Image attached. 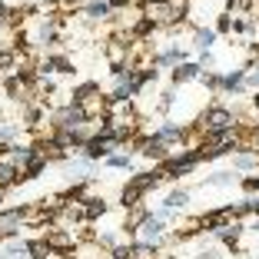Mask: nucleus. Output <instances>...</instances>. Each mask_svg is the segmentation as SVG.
Here are the masks:
<instances>
[{"label":"nucleus","mask_w":259,"mask_h":259,"mask_svg":"<svg viewBox=\"0 0 259 259\" xmlns=\"http://www.w3.org/2000/svg\"><path fill=\"white\" fill-rule=\"evenodd\" d=\"M160 180H163L160 169H150V173H137L126 186H123V206H137L140 199H143L146 193L153 190V186L160 183Z\"/></svg>","instance_id":"f257e3e1"},{"label":"nucleus","mask_w":259,"mask_h":259,"mask_svg":"<svg viewBox=\"0 0 259 259\" xmlns=\"http://www.w3.org/2000/svg\"><path fill=\"white\" fill-rule=\"evenodd\" d=\"M199 163H203L199 150H186V153H180V156H166V160H163V169H160V173H163V176H169V180H180V176L193 173Z\"/></svg>","instance_id":"f03ea898"},{"label":"nucleus","mask_w":259,"mask_h":259,"mask_svg":"<svg viewBox=\"0 0 259 259\" xmlns=\"http://www.w3.org/2000/svg\"><path fill=\"white\" fill-rule=\"evenodd\" d=\"M233 126H236V113H233L229 107H220V103H216V107H209L203 116H199V130H203V133H216V130H233Z\"/></svg>","instance_id":"7ed1b4c3"},{"label":"nucleus","mask_w":259,"mask_h":259,"mask_svg":"<svg viewBox=\"0 0 259 259\" xmlns=\"http://www.w3.org/2000/svg\"><path fill=\"white\" fill-rule=\"evenodd\" d=\"M54 123H57V130H76V126H87V113L76 103H70V107H63V110H57L54 113Z\"/></svg>","instance_id":"20e7f679"},{"label":"nucleus","mask_w":259,"mask_h":259,"mask_svg":"<svg viewBox=\"0 0 259 259\" xmlns=\"http://www.w3.org/2000/svg\"><path fill=\"white\" fill-rule=\"evenodd\" d=\"M153 137L160 140V143H166V146H176V143H183V137H186V126H180V123H163Z\"/></svg>","instance_id":"39448f33"},{"label":"nucleus","mask_w":259,"mask_h":259,"mask_svg":"<svg viewBox=\"0 0 259 259\" xmlns=\"http://www.w3.org/2000/svg\"><path fill=\"white\" fill-rule=\"evenodd\" d=\"M199 73H203V70H199V63L183 60V63H176V67H173V83L176 87H180V83H190V80H196Z\"/></svg>","instance_id":"423d86ee"},{"label":"nucleus","mask_w":259,"mask_h":259,"mask_svg":"<svg viewBox=\"0 0 259 259\" xmlns=\"http://www.w3.org/2000/svg\"><path fill=\"white\" fill-rule=\"evenodd\" d=\"M140 150H143V156H146V160H160V163L169 156V146H166V143H160L156 137H146Z\"/></svg>","instance_id":"0eeeda50"},{"label":"nucleus","mask_w":259,"mask_h":259,"mask_svg":"<svg viewBox=\"0 0 259 259\" xmlns=\"http://www.w3.org/2000/svg\"><path fill=\"white\" fill-rule=\"evenodd\" d=\"M243 76H246V67H239V70H233V73L220 76V90L223 93H243L246 90V87H243Z\"/></svg>","instance_id":"6e6552de"},{"label":"nucleus","mask_w":259,"mask_h":259,"mask_svg":"<svg viewBox=\"0 0 259 259\" xmlns=\"http://www.w3.org/2000/svg\"><path fill=\"white\" fill-rule=\"evenodd\" d=\"M259 166V153L252 150H236V156H233V169L236 173H249V169Z\"/></svg>","instance_id":"1a4fd4ad"},{"label":"nucleus","mask_w":259,"mask_h":259,"mask_svg":"<svg viewBox=\"0 0 259 259\" xmlns=\"http://www.w3.org/2000/svg\"><path fill=\"white\" fill-rule=\"evenodd\" d=\"M216 236H220L226 246H236V243H239V236H243V223H236V220L223 223V226L216 229Z\"/></svg>","instance_id":"9d476101"},{"label":"nucleus","mask_w":259,"mask_h":259,"mask_svg":"<svg viewBox=\"0 0 259 259\" xmlns=\"http://www.w3.org/2000/svg\"><path fill=\"white\" fill-rule=\"evenodd\" d=\"M183 60H186V50H183V47H169V50H163V54L156 57L153 63H156V67H176V63H183Z\"/></svg>","instance_id":"9b49d317"},{"label":"nucleus","mask_w":259,"mask_h":259,"mask_svg":"<svg viewBox=\"0 0 259 259\" xmlns=\"http://www.w3.org/2000/svg\"><path fill=\"white\" fill-rule=\"evenodd\" d=\"M83 14H87V17H93V20H103V17L113 14V7H110L107 0H90V4L83 7Z\"/></svg>","instance_id":"f8f14e48"},{"label":"nucleus","mask_w":259,"mask_h":259,"mask_svg":"<svg viewBox=\"0 0 259 259\" xmlns=\"http://www.w3.org/2000/svg\"><path fill=\"white\" fill-rule=\"evenodd\" d=\"M236 180H239L236 169H223V173L206 176V186H229V183H236Z\"/></svg>","instance_id":"ddd939ff"},{"label":"nucleus","mask_w":259,"mask_h":259,"mask_svg":"<svg viewBox=\"0 0 259 259\" xmlns=\"http://www.w3.org/2000/svg\"><path fill=\"white\" fill-rule=\"evenodd\" d=\"M107 213V203L97 196H87V206H83V220H97V216Z\"/></svg>","instance_id":"4468645a"},{"label":"nucleus","mask_w":259,"mask_h":259,"mask_svg":"<svg viewBox=\"0 0 259 259\" xmlns=\"http://www.w3.org/2000/svg\"><path fill=\"white\" fill-rule=\"evenodd\" d=\"M193 44H196L199 50H209V47L216 44V30H209V27H199V30L193 33Z\"/></svg>","instance_id":"2eb2a0df"},{"label":"nucleus","mask_w":259,"mask_h":259,"mask_svg":"<svg viewBox=\"0 0 259 259\" xmlns=\"http://www.w3.org/2000/svg\"><path fill=\"white\" fill-rule=\"evenodd\" d=\"M186 203H190V193L186 190H173L166 199H163V206H169V209H183Z\"/></svg>","instance_id":"dca6fc26"},{"label":"nucleus","mask_w":259,"mask_h":259,"mask_svg":"<svg viewBox=\"0 0 259 259\" xmlns=\"http://www.w3.org/2000/svg\"><path fill=\"white\" fill-rule=\"evenodd\" d=\"M107 166H113V169H133V160H130V153H110L107 156Z\"/></svg>","instance_id":"f3484780"},{"label":"nucleus","mask_w":259,"mask_h":259,"mask_svg":"<svg viewBox=\"0 0 259 259\" xmlns=\"http://www.w3.org/2000/svg\"><path fill=\"white\" fill-rule=\"evenodd\" d=\"M239 183H243V193H246V196H256V193H259V176H243Z\"/></svg>","instance_id":"a211bd4d"},{"label":"nucleus","mask_w":259,"mask_h":259,"mask_svg":"<svg viewBox=\"0 0 259 259\" xmlns=\"http://www.w3.org/2000/svg\"><path fill=\"white\" fill-rule=\"evenodd\" d=\"M113 259H137V246H113Z\"/></svg>","instance_id":"6ab92c4d"},{"label":"nucleus","mask_w":259,"mask_h":259,"mask_svg":"<svg viewBox=\"0 0 259 259\" xmlns=\"http://www.w3.org/2000/svg\"><path fill=\"white\" fill-rule=\"evenodd\" d=\"M196 80H203L206 90H220V73H199Z\"/></svg>","instance_id":"aec40b11"},{"label":"nucleus","mask_w":259,"mask_h":259,"mask_svg":"<svg viewBox=\"0 0 259 259\" xmlns=\"http://www.w3.org/2000/svg\"><path fill=\"white\" fill-rule=\"evenodd\" d=\"M243 87H249V90H259V70H246Z\"/></svg>","instance_id":"412c9836"},{"label":"nucleus","mask_w":259,"mask_h":259,"mask_svg":"<svg viewBox=\"0 0 259 259\" xmlns=\"http://www.w3.org/2000/svg\"><path fill=\"white\" fill-rule=\"evenodd\" d=\"M196 63H199V70H203V67H206V70H209V67H213V63H216V57H213V50H199V60H196Z\"/></svg>","instance_id":"4be33fe9"},{"label":"nucleus","mask_w":259,"mask_h":259,"mask_svg":"<svg viewBox=\"0 0 259 259\" xmlns=\"http://www.w3.org/2000/svg\"><path fill=\"white\" fill-rule=\"evenodd\" d=\"M173 100H176V93H173V90H166V93H163V97H160V113H169Z\"/></svg>","instance_id":"5701e85b"},{"label":"nucleus","mask_w":259,"mask_h":259,"mask_svg":"<svg viewBox=\"0 0 259 259\" xmlns=\"http://www.w3.org/2000/svg\"><path fill=\"white\" fill-rule=\"evenodd\" d=\"M146 10H153V7H166V4H173V0H140Z\"/></svg>","instance_id":"b1692460"},{"label":"nucleus","mask_w":259,"mask_h":259,"mask_svg":"<svg viewBox=\"0 0 259 259\" xmlns=\"http://www.w3.org/2000/svg\"><path fill=\"white\" fill-rule=\"evenodd\" d=\"M226 30H229V14H223L220 23H216V33H226Z\"/></svg>","instance_id":"393cba45"},{"label":"nucleus","mask_w":259,"mask_h":259,"mask_svg":"<svg viewBox=\"0 0 259 259\" xmlns=\"http://www.w3.org/2000/svg\"><path fill=\"white\" fill-rule=\"evenodd\" d=\"M107 4H110V7H113V10H123V7H130L133 0H107Z\"/></svg>","instance_id":"a878e982"},{"label":"nucleus","mask_w":259,"mask_h":259,"mask_svg":"<svg viewBox=\"0 0 259 259\" xmlns=\"http://www.w3.org/2000/svg\"><path fill=\"white\" fill-rule=\"evenodd\" d=\"M7 259H27V252H17V256H7Z\"/></svg>","instance_id":"bb28decb"},{"label":"nucleus","mask_w":259,"mask_h":259,"mask_svg":"<svg viewBox=\"0 0 259 259\" xmlns=\"http://www.w3.org/2000/svg\"><path fill=\"white\" fill-rule=\"evenodd\" d=\"M252 107H256V110H259V93H256V97H252Z\"/></svg>","instance_id":"cd10ccee"}]
</instances>
